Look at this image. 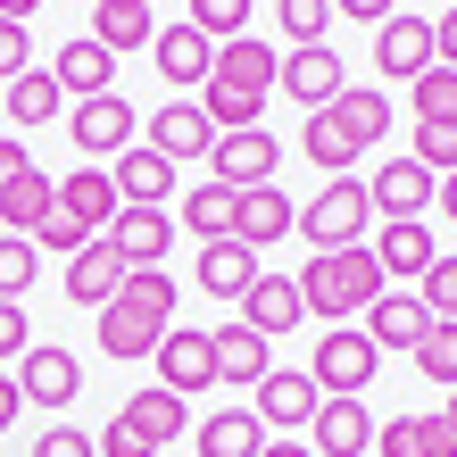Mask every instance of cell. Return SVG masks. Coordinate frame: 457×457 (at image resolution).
<instances>
[{
    "instance_id": "4dcf8cb0",
    "label": "cell",
    "mask_w": 457,
    "mask_h": 457,
    "mask_svg": "<svg viewBox=\"0 0 457 457\" xmlns=\"http://www.w3.org/2000/svg\"><path fill=\"white\" fill-rule=\"evenodd\" d=\"M92 42L109 50V59H125V50H150V42H158L150 0H133V9H92Z\"/></svg>"
},
{
    "instance_id": "11a10c76",
    "label": "cell",
    "mask_w": 457,
    "mask_h": 457,
    "mask_svg": "<svg viewBox=\"0 0 457 457\" xmlns=\"http://www.w3.org/2000/svg\"><path fill=\"white\" fill-rule=\"evenodd\" d=\"M34 9H42V0H0V25H25Z\"/></svg>"
},
{
    "instance_id": "680465c9",
    "label": "cell",
    "mask_w": 457,
    "mask_h": 457,
    "mask_svg": "<svg viewBox=\"0 0 457 457\" xmlns=\"http://www.w3.org/2000/svg\"><path fill=\"white\" fill-rule=\"evenodd\" d=\"M441 416H449V433H457V391H449V408H441Z\"/></svg>"
},
{
    "instance_id": "ee69618b",
    "label": "cell",
    "mask_w": 457,
    "mask_h": 457,
    "mask_svg": "<svg viewBox=\"0 0 457 457\" xmlns=\"http://www.w3.org/2000/svg\"><path fill=\"white\" fill-rule=\"evenodd\" d=\"M374 457H424V416H391V424H374Z\"/></svg>"
},
{
    "instance_id": "44dd1931",
    "label": "cell",
    "mask_w": 457,
    "mask_h": 457,
    "mask_svg": "<svg viewBox=\"0 0 457 457\" xmlns=\"http://www.w3.org/2000/svg\"><path fill=\"white\" fill-rule=\"evenodd\" d=\"M300 283H291V275H258L250 291H241V325H250V333H266V341H275V333H300Z\"/></svg>"
},
{
    "instance_id": "30bf717a",
    "label": "cell",
    "mask_w": 457,
    "mask_h": 457,
    "mask_svg": "<svg viewBox=\"0 0 457 457\" xmlns=\"http://www.w3.org/2000/svg\"><path fill=\"white\" fill-rule=\"evenodd\" d=\"M9 374H17V391L34 399V408H75V391H84V358L59 349V341H34Z\"/></svg>"
},
{
    "instance_id": "8992f818",
    "label": "cell",
    "mask_w": 457,
    "mask_h": 457,
    "mask_svg": "<svg viewBox=\"0 0 457 457\" xmlns=\"http://www.w3.org/2000/svg\"><path fill=\"white\" fill-rule=\"evenodd\" d=\"M133 117L117 92H100V100H67V133H75V150H84V167H117V158L133 150Z\"/></svg>"
},
{
    "instance_id": "f5cc1de1",
    "label": "cell",
    "mask_w": 457,
    "mask_h": 457,
    "mask_svg": "<svg viewBox=\"0 0 457 457\" xmlns=\"http://www.w3.org/2000/svg\"><path fill=\"white\" fill-rule=\"evenodd\" d=\"M424 457H457V433H449V416H424Z\"/></svg>"
},
{
    "instance_id": "9a60e30c",
    "label": "cell",
    "mask_w": 457,
    "mask_h": 457,
    "mask_svg": "<svg viewBox=\"0 0 457 457\" xmlns=\"http://www.w3.org/2000/svg\"><path fill=\"white\" fill-rule=\"evenodd\" d=\"M117 291H125V258H117V250H109V241H100V233H92V241H84V250H75V258H67V300L100 316V308H109V300H117Z\"/></svg>"
},
{
    "instance_id": "277c9868",
    "label": "cell",
    "mask_w": 457,
    "mask_h": 457,
    "mask_svg": "<svg viewBox=\"0 0 457 457\" xmlns=\"http://www.w3.org/2000/svg\"><path fill=\"white\" fill-rule=\"evenodd\" d=\"M308 374H316V391H325V399H366L374 374H383V349H374L358 325H325V341H316Z\"/></svg>"
},
{
    "instance_id": "2e32d148",
    "label": "cell",
    "mask_w": 457,
    "mask_h": 457,
    "mask_svg": "<svg viewBox=\"0 0 457 457\" xmlns=\"http://www.w3.org/2000/svg\"><path fill=\"white\" fill-rule=\"evenodd\" d=\"M158 341H167V316H150V308H133V300H109V308H100V358L133 366V358H150Z\"/></svg>"
},
{
    "instance_id": "d6986e66",
    "label": "cell",
    "mask_w": 457,
    "mask_h": 457,
    "mask_svg": "<svg viewBox=\"0 0 457 457\" xmlns=\"http://www.w3.org/2000/svg\"><path fill=\"white\" fill-rule=\"evenodd\" d=\"M308 449L316 457H366L374 449V416H366V399H325L308 424Z\"/></svg>"
},
{
    "instance_id": "f6af8a7d",
    "label": "cell",
    "mask_w": 457,
    "mask_h": 457,
    "mask_svg": "<svg viewBox=\"0 0 457 457\" xmlns=\"http://www.w3.org/2000/svg\"><path fill=\"white\" fill-rule=\"evenodd\" d=\"M25 349H34V316H25V300H0V366H17Z\"/></svg>"
},
{
    "instance_id": "7dc6e473",
    "label": "cell",
    "mask_w": 457,
    "mask_h": 457,
    "mask_svg": "<svg viewBox=\"0 0 457 457\" xmlns=\"http://www.w3.org/2000/svg\"><path fill=\"white\" fill-rule=\"evenodd\" d=\"M25 67H34V34L25 25H0V84H17Z\"/></svg>"
},
{
    "instance_id": "7bdbcfd3",
    "label": "cell",
    "mask_w": 457,
    "mask_h": 457,
    "mask_svg": "<svg viewBox=\"0 0 457 457\" xmlns=\"http://www.w3.org/2000/svg\"><path fill=\"white\" fill-rule=\"evenodd\" d=\"M416 167H433V175H457V125H416Z\"/></svg>"
},
{
    "instance_id": "484cf974",
    "label": "cell",
    "mask_w": 457,
    "mask_h": 457,
    "mask_svg": "<svg viewBox=\"0 0 457 457\" xmlns=\"http://www.w3.org/2000/svg\"><path fill=\"white\" fill-rule=\"evenodd\" d=\"M266 275V266H258V250H250V241H208V250H200V291H208V300H241V291H250Z\"/></svg>"
},
{
    "instance_id": "6da1fadb",
    "label": "cell",
    "mask_w": 457,
    "mask_h": 457,
    "mask_svg": "<svg viewBox=\"0 0 457 457\" xmlns=\"http://www.w3.org/2000/svg\"><path fill=\"white\" fill-rule=\"evenodd\" d=\"M275 75H283V50H266L258 34L217 42V67H208V84H200L208 125H217V133L258 125V117H266V100H275Z\"/></svg>"
},
{
    "instance_id": "816d5d0a",
    "label": "cell",
    "mask_w": 457,
    "mask_h": 457,
    "mask_svg": "<svg viewBox=\"0 0 457 457\" xmlns=\"http://www.w3.org/2000/svg\"><path fill=\"white\" fill-rule=\"evenodd\" d=\"M433 67H457V9L433 17Z\"/></svg>"
},
{
    "instance_id": "f1b7e54d",
    "label": "cell",
    "mask_w": 457,
    "mask_h": 457,
    "mask_svg": "<svg viewBox=\"0 0 457 457\" xmlns=\"http://www.w3.org/2000/svg\"><path fill=\"white\" fill-rule=\"evenodd\" d=\"M125 424H133V433H142L158 457H167V441L192 433V408H183L175 391H133V399H125Z\"/></svg>"
},
{
    "instance_id": "e0dca14e",
    "label": "cell",
    "mask_w": 457,
    "mask_h": 457,
    "mask_svg": "<svg viewBox=\"0 0 457 457\" xmlns=\"http://www.w3.org/2000/svg\"><path fill=\"white\" fill-rule=\"evenodd\" d=\"M100 241H109V250L125 258V275H133V266H158V258H167L175 217H167V208H117V225L100 233Z\"/></svg>"
},
{
    "instance_id": "6f0895ef",
    "label": "cell",
    "mask_w": 457,
    "mask_h": 457,
    "mask_svg": "<svg viewBox=\"0 0 457 457\" xmlns=\"http://www.w3.org/2000/svg\"><path fill=\"white\" fill-rule=\"evenodd\" d=\"M441 217L457 225V175H441Z\"/></svg>"
},
{
    "instance_id": "db71d44e",
    "label": "cell",
    "mask_w": 457,
    "mask_h": 457,
    "mask_svg": "<svg viewBox=\"0 0 457 457\" xmlns=\"http://www.w3.org/2000/svg\"><path fill=\"white\" fill-rule=\"evenodd\" d=\"M17 408H25V391H17V374L0 366V433H9V424H17Z\"/></svg>"
},
{
    "instance_id": "b9f144b4",
    "label": "cell",
    "mask_w": 457,
    "mask_h": 457,
    "mask_svg": "<svg viewBox=\"0 0 457 457\" xmlns=\"http://www.w3.org/2000/svg\"><path fill=\"white\" fill-rule=\"evenodd\" d=\"M192 25L208 42H241L250 34V0H192Z\"/></svg>"
},
{
    "instance_id": "d590c367",
    "label": "cell",
    "mask_w": 457,
    "mask_h": 457,
    "mask_svg": "<svg viewBox=\"0 0 457 457\" xmlns=\"http://www.w3.org/2000/svg\"><path fill=\"white\" fill-rule=\"evenodd\" d=\"M408 358H416V374H424L433 391H457V325H433Z\"/></svg>"
},
{
    "instance_id": "3957f363",
    "label": "cell",
    "mask_w": 457,
    "mask_h": 457,
    "mask_svg": "<svg viewBox=\"0 0 457 457\" xmlns=\"http://www.w3.org/2000/svg\"><path fill=\"white\" fill-rule=\"evenodd\" d=\"M291 283H300V308H308V316H325V325H349V316H366V308L391 291L366 241H358V250H316Z\"/></svg>"
},
{
    "instance_id": "f907efd6",
    "label": "cell",
    "mask_w": 457,
    "mask_h": 457,
    "mask_svg": "<svg viewBox=\"0 0 457 457\" xmlns=\"http://www.w3.org/2000/svg\"><path fill=\"white\" fill-rule=\"evenodd\" d=\"M17 175H34V150H25V142H9V133H0V192H9Z\"/></svg>"
},
{
    "instance_id": "5b68a950",
    "label": "cell",
    "mask_w": 457,
    "mask_h": 457,
    "mask_svg": "<svg viewBox=\"0 0 457 457\" xmlns=\"http://www.w3.org/2000/svg\"><path fill=\"white\" fill-rule=\"evenodd\" d=\"M366 217H374L366 183H358V175H333L325 192L300 208V225H291V233H308L316 250H358V241H366Z\"/></svg>"
},
{
    "instance_id": "f546056e",
    "label": "cell",
    "mask_w": 457,
    "mask_h": 457,
    "mask_svg": "<svg viewBox=\"0 0 457 457\" xmlns=\"http://www.w3.org/2000/svg\"><path fill=\"white\" fill-rule=\"evenodd\" d=\"M59 200H67L92 233H109V225H117V208H125V200H117V183H109V167H75V175L59 183Z\"/></svg>"
},
{
    "instance_id": "ac0fdd59",
    "label": "cell",
    "mask_w": 457,
    "mask_h": 457,
    "mask_svg": "<svg viewBox=\"0 0 457 457\" xmlns=\"http://www.w3.org/2000/svg\"><path fill=\"white\" fill-rule=\"evenodd\" d=\"M150 67L167 75V84H208V67H217V42H208L192 17H183V25H158V42H150Z\"/></svg>"
},
{
    "instance_id": "836d02e7",
    "label": "cell",
    "mask_w": 457,
    "mask_h": 457,
    "mask_svg": "<svg viewBox=\"0 0 457 457\" xmlns=\"http://www.w3.org/2000/svg\"><path fill=\"white\" fill-rule=\"evenodd\" d=\"M233 200H241V192H225V183H200V192H183L175 225H183V233H200V250H208V241H225V233H233Z\"/></svg>"
},
{
    "instance_id": "60d3db41",
    "label": "cell",
    "mask_w": 457,
    "mask_h": 457,
    "mask_svg": "<svg viewBox=\"0 0 457 457\" xmlns=\"http://www.w3.org/2000/svg\"><path fill=\"white\" fill-rule=\"evenodd\" d=\"M34 241L25 233H0V300H25V291H34Z\"/></svg>"
},
{
    "instance_id": "ffe728a7",
    "label": "cell",
    "mask_w": 457,
    "mask_h": 457,
    "mask_svg": "<svg viewBox=\"0 0 457 457\" xmlns=\"http://www.w3.org/2000/svg\"><path fill=\"white\" fill-rule=\"evenodd\" d=\"M109 183H117L125 208H167V192H175V158H158L150 142H133L117 167H109Z\"/></svg>"
},
{
    "instance_id": "d4e9b609",
    "label": "cell",
    "mask_w": 457,
    "mask_h": 457,
    "mask_svg": "<svg viewBox=\"0 0 457 457\" xmlns=\"http://www.w3.org/2000/svg\"><path fill=\"white\" fill-rule=\"evenodd\" d=\"M50 75H59V92H67V100H100V92H117V59H109L92 34H75L59 59H50Z\"/></svg>"
},
{
    "instance_id": "74e56055",
    "label": "cell",
    "mask_w": 457,
    "mask_h": 457,
    "mask_svg": "<svg viewBox=\"0 0 457 457\" xmlns=\"http://www.w3.org/2000/svg\"><path fill=\"white\" fill-rule=\"evenodd\" d=\"M275 17H283L291 50H308V42H325V34H333V0H275Z\"/></svg>"
},
{
    "instance_id": "681fc988",
    "label": "cell",
    "mask_w": 457,
    "mask_h": 457,
    "mask_svg": "<svg viewBox=\"0 0 457 457\" xmlns=\"http://www.w3.org/2000/svg\"><path fill=\"white\" fill-rule=\"evenodd\" d=\"M333 17H358V25H391L399 0H333Z\"/></svg>"
},
{
    "instance_id": "1f68e13d",
    "label": "cell",
    "mask_w": 457,
    "mask_h": 457,
    "mask_svg": "<svg viewBox=\"0 0 457 457\" xmlns=\"http://www.w3.org/2000/svg\"><path fill=\"white\" fill-rule=\"evenodd\" d=\"M50 200H59V183H50L42 167H34V175H17L9 192H0V233H25V241H34V225L50 217Z\"/></svg>"
},
{
    "instance_id": "5bb4252c",
    "label": "cell",
    "mask_w": 457,
    "mask_h": 457,
    "mask_svg": "<svg viewBox=\"0 0 457 457\" xmlns=\"http://www.w3.org/2000/svg\"><path fill=\"white\" fill-rule=\"evenodd\" d=\"M250 408H258V424H266V433H300V424H316L325 391H316V374H266Z\"/></svg>"
},
{
    "instance_id": "bcb514c9",
    "label": "cell",
    "mask_w": 457,
    "mask_h": 457,
    "mask_svg": "<svg viewBox=\"0 0 457 457\" xmlns=\"http://www.w3.org/2000/svg\"><path fill=\"white\" fill-rule=\"evenodd\" d=\"M92 449H100V457H158V449H150L142 433H133L125 416H109V424H100V433H92Z\"/></svg>"
},
{
    "instance_id": "f35d334b",
    "label": "cell",
    "mask_w": 457,
    "mask_h": 457,
    "mask_svg": "<svg viewBox=\"0 0 457 457\" xmlns=\"http://www.w3.org/2000/svg\"><path fill=\"white\" fill-rule=\"evenodd\" d=\"M117 300H133V308H150V316H167V325H175V275H167V266H133Z\"/></svg>"
},
{
    "instance_id": "8d00e7d4",
    "label": "cell",
    "mask_w": 457,
    "mask_h": 457,
    "mask_svg": "<svg viewBox=\"0 0 457 457\" xmlns=\"http://www.w3.org/2000/svg\"><path fill=\"white\" fill-rule=\"evenodd\" d=\"M84 241H92V225L75 217L67 200H50V217L34 225V250H50V258H75V250H84Z\"/></svg>"
},
{
    "instance_id": "603a6c76",
    "label": "cell",
    "mask_w": 457,
    "mask_h": 457,
    "mask_svg": "<svg viewBox=\"0 0 457 457\" xmlns=\"http://www.w3.org/2000/svg\"><path fill=\"white\" fill-rule=\"evenodd\" d=\"M291 225H300V208H291L275 183H258V192H241V200H233V241H250V250H275Z\"/></svg>"
},
{
    "instance_id": "7a4b0ae2",
    "label": "cell",
    "mask_w": 457,
    "mask_h": 457,
    "mask_svg": "<svg viewBox=\"0 0 457 457\" xmlns=\"http://www.w3.org/2000/svg\"><path fill=\"white\" fill-rule=\"evenodd\" d=\"M383 133H391V100L383 92H341V100H325V109L300 125V158L325 167V175H349Z\"/></svg>"
},
{
    "instance_id": "52a82bcc",
    "label": "cell",
    "mask_w": 457,
    "mask_h": 457,
    "mask_svg": "<svg viewBox=\"0 0 457 457\" xmlns=\"http://www.w3.org/2000/svg\"><path fill=\"white\" fill-rule=\"evenodd\" d=\"M275 167H283V142L266 125L217 133V150H208V183H225V192H258V183H275Z\"/></svg>"
},
{
    "instance_id": "ab89813d",
    "label": "cell",
    "mask_w": 457,
    "mask_h": 457,
    "mask_svg": "<svg viewBox=\"0 0 457 457\" xmlns=\"http://www.w3.org/2000/svg\"><path fill=\"white\" fill-rule=\"evenodd\" d=\"M416 300H424V316H433V325H457V258H433V266H424Z\"/></svg>"
},
{
    "instance_id": "4316f807",
    "label": "cell",
    "mask_w": 457,
    "mask_h": 457,
    "mask_svg": "<svg viewBox=\"0 0 457 457\" xmlns=\"http://www.w3.org/2000/svg\"><path fill=\"white\" fill-rule=\"evenodd\" d=\"M192 449L200 457H258L266 449V424H258V408H217V416L192 424Z\"/></svg>"
},
{
    "instance_id": "d6a6232c",
    "label": "cell",
    "mask_w": 457,
    "mask_h": 457,
    "mask_svg": "<svg viewBox=\"0 0 457 457\" xmlns=\"http://www.w3.org/2000/svg\"><path fill=\"white\" fill-rule=\"evenodd\" d=\"M50 117H67L59 75H50V67H25L17 84H9V125H50Z\"/></svg>"
},
{
    "instance_id": "7c38bea8",
    "label": "cell",
    "mask_w": 457,
    "mask_h": 457,
    "mask_svg": "<svg viewBox=\"0 0 457 457\" xmlns=\"http://www.w3.org/2000/svg\"><path fill=\"white\" fill-rule=\"evenodd\" d=\"M150 150H158V158H175V167H192V158L217 150V125H208L200 100H167V109L150 117Z\"/></svg>"
},
{
    "instance_id": "c3c4849f",
    "label": "cell",
    "mask_w": 457,
    "mask_h": 457,
    "mask_svg": "<svg viewBox=\"0 0 457 457\" xmlns=\"http://www.w3.org/2000/svg\"><path fill=\"white\" fill-rule=\"evenodd\" d=\"M34 457H100V449H92V433H75V424H50L34 441Z\"/></svg>"
},
{
    "instance_id": "91938a15",
    "label": "cell",
    "mask_w": 457,
    "mask_h": 457,
    "mask_svg": "<svg viewBox=\"0 0 457 457\" xmlns=\"http://www.w3.org/2000/svg\"><path fill=\"white\" fill-rule=\"evenodd\" d=\"M92 9H133V0H92Z\"/></svg>"
},
{
    "instance_id": "4fadbf2b",
    "label": "cell",
    "mask_w": 457,
    "mask_h": 457,
    "mask_svg": "<svg viewBox=\"0 0 457 457\" xmlns=\"http://www.w3.org/2000/svg\"><path fill=\"white\" fill-rule=\"evenodd\" d=\"M374 67H383L391 84H416V75L433 67V17H391V25H374Z\"/></svg>"
},
{
    "instance_id": "9f6ffc18",
    "label": "cell",
    "mask_w": 457,
    "mask_h": 457,
    "mask_svg": "<svg viewBox=\"0 0 457 457\" xmlns=\"http://www.w3.org/2000/svg\"><path fill=\"white\" fill-rule=\"evenodd\" d=\"M258 457H316V449H308V441H266Z\"/></svg>"
},
{
    "instance_id": "e575fe53",
    "label": "cell",
    "mask_w": 457,
    "mask_h": 457,
    "mask_svg": "<svg viewBox=\"0 0 457 457\" xmlns=\"http://www.w3.org/2000/svg\"><path fill=\"white\" fill-rule=\"evenodd\" d=\"M408 100H416V125H457V67H424Z\"/></svg>"
},
{
    "instance_id": "7402d4cb",
    "label": "cell",
    "mask_w": 457,
    "mask_h": 457,
    "mask_svg": "<svg viewBox=\"0 0 457 457\" xmlns=\"http://www.w3.org/2000/svg\"><path fill=\"white\" fill-rule=\"evenodd\" d=\"M208 341H217V383H225V391H258L266 374H275V358H266V333H250V325H217Z\"/></svg>"
},
{
    "instance_id": "83f0119b",
    "label": "cell",
    "mask_w": 457,
    "mask_h": 457,
    "mask_svg": "<svg viewBox=\"0 0 457 457\" xmlns=\"http://www.w3.org/2000/svg\"><path fill=\"white\" fill-rule=\"evenodd\" d=\"M424 333H433V316H424L416 291H383V300L366 308V341L374 349H416Z\"/></svg>"
},
{
    "instance_id": "ba28073f",
    "label": "cell",
    "mask_w": 457,
    "mask_h": 457,
    "mask_svg": "<svg viewBox=\"0 0 457 457\" xmlns=\"http://www.w3.org/2000/svg\"><path fill=\"white\" fill-rule=\"evenodd\" d=\"M366 200H374V217H383V225H424V208L441 200V175L416 167V158H383L374 183H366Z\"/></svg>"
},
{
    "instance_id": "8fae6325",
    "label": "cell",
    "mask_w": 457,
    "mask_h": 457,
    "mask_svg": "<svg viewBox=\"0 0 457 457\" xmlns=\"http://www.w3.org/2000/svg\"><path fill=\"white\" fill-rule=\"evenodd\" d=\"M275 92H283V100H300V109L316 117L325 100H341V92H349V67H341V50H333V42H308V50H291V59H283V75H275Z\"/></svg>"
},
{
    "instance_id": "cb8c5ba5",
    "label": "cell",
    "mask_w": 457,
    "mask_h": 457,
    "mask_svg": "<svg viewBox=\"0 0 457 457\" xmlns=\"http://www.w3.org/2000/svg\"><path fill=\"white\" fill-rule=\"evenodd\" d=\"M366 250H374V266H383V283H424V266L441 258L433 250V225H383Z\"/></svg>"
},
{
    "instance_id": "9c48e42d",
    "label": "cell",
    "mask_w": 457,
    "mask_h": 457,
    "mask_svg": "<svg viewBox=\"0 0 457 457\" xmlns=\"http://www.w3.org/2000/svg\"><path fill=\"white\" fill-rule=\"evenodd\" d=\"M150 358H158V391H175V399L217 391V341L200 325H167V341H158Z\"/></svg>"
}]
</instances>
